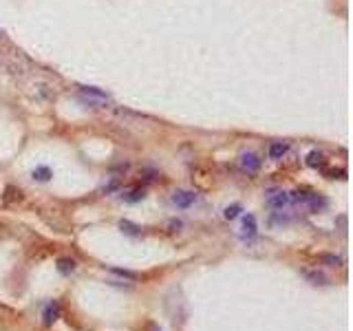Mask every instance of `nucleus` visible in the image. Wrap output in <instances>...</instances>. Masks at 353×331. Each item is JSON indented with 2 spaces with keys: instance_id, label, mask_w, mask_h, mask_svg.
Listing matches in <instances>:
<instances>
[{
  "instance_id": "f257e3e1",
  "label": "nucleus",
  "mask_w": 353,
  "mask_h": 331,
  "mask_svg": "<svg viewBox=\"0 0 353 331\" xmlns=\"http://www.w3.org/2000/svg\"><path fill=\"white\" fill-rule=\"evenodd\" d=\"M197 201V194L194 192H190V190H176V192L172 194V203L176 205V208H190Z\"/></svg>"
},
{
  "instance_id": "423d86ee",
  "label": "nucleus",
  "mask_w": 353,
  "mask_h": 331,
  "mask_svg": "<svg viewBox=\"0 0 353 331\" xmlns=\"http://www.w3.org/2000/svg\"><path fill=\"white\" fill-rule=\"evenodd\" d=\"M243 239H252L256 234V219L252 215H245L243 217Z\"/></svg>"
},
{
  "instance_id": "20e7f679",
  "label": "nucleus",
  "mask_w": 353,
  "mask_h": 331,
  "mask_svg": "<svg viewBox=\"0 0 353 331\" xmlns=\"http://www.w3.org/2000/svg\"><path fill=\"white\" fill-rule=\"evenodd\" d=\"M289 194L287 192H274V194H269L267 197V205L269 208H274V210H283L285 205H289Z\"/></svg>"
},
{
  "instance_id": "4468645a",
  "label": "nucleus",
  "mask_w": 353,
  "mask_h": 331,
  "mask_svg": "<svg viewBox=\"0 0 353 331\" xmlns=\"http://www.w3.org/2000/svg\"><path fill=\"white\" fill-rule=\"evenodd\" d=\"M120 227H122V230L126 232V234H130V237H137V234H139V227H137V225H132L130 221H122Z\"/></svg>"
},
{
  "instance_id": "7ed1b4c3",
  "label": "nucleus",
  "mask_w": 353,
  "mask_h": 331,
  "mask_svg": "<svg viewBox=\"0 0 353 331\" xmlns=\"http://www.w3.org/2000/svg\"><path fill=\"white\" fill-rule=\"evenodd\" d=\"M42 322H44V327H51L53 325V322L60 318V303H57V300H51V303L44 307V314H42Z\"/></svg>"
},
{
  "instance_id": "39448f33",
  "label": "nucleus",
  "mask_w": 353,
  "mask_h": 331,
  "mask_svg": "<svg viewBox=\"0 0 353 331\" xmlns=\"http://www.w3.org/2000/svg\"><path fill=\"white\" fill-rule=\"evenodd\" d=\"M287 152H289V144L287 142H274L269 146V159H274V161L283 159Z\"/></svg>"
},
{
  "instance_id": "f03ea898",
  "label": "nucleus",
  "mask_w": 353,
  "mask_h": 331,
  "mask_svg": "<svg viewBox=\"0 0 353 331\" xmlns=\"http://www.w3.org/2000/svg\"><path fill=\"white\" fill-rule=\"evenodd\" d=\"M241 168H243L245 172L254 174V172L261 170V159L256 157L254 152H243V154H241Z\"/></svg>"
},
{
  "instance_id": "0eeeda50",
  "label": "nucleus",
  "mask_w": 353,
  "mask_h": 331,
  "mask_svg": "<svg viewBox=\"0 0 353 331\" xmlns=\"http://www.w3.org/2000/svg\"><path fill=\"white\" fill-rule=\"evenodd\" d=\"M307 205H309V210L311 212H318V210H325L327 208V199L325 197H320V194H309L307 199Z\"/></svg>"
},
{
  "instance_id": "1a4fd4ad",
  "label": "nucleus",
  "mask_w": 353,
  "mask_h": 331,
  "mask_svg": "<svg viewBox=\"0 0 353 331\" xmlns=\"http://www.w3.org/2000/svg\"><path fill=\"white\" fill-rule=\"evenodd\" d=\"M144 197H146L144 188H135V190H130V192L122 194V199H124V201H126V203H137V201H142Z\"/></svg>"
},
{
  "instance_id": "f8f14e48",
  "label": "nucleus",
  "mask_w": 353,
  "mask_h": 331,
  "mask_svg": "<svg viewBox=\"0 0 353 331\" xmlns=\"http://www.w3.org/2000/svg\"><path fill=\"white\" fill-rule=\"evenodd\" d=\"M31 177L35 181H49L51 179V170L47 166H40V168H35V170L31 172Z\"/></svg>"
},
{
  "instance_id": "dca6fc26",
  "label": "nucleus",
  "mask_w": 353,
  "mask_h": 331,
  "mask_svg": "<svg viewBox=\"0 0 353 331\" xmlns=\"http://www.w3.org/2000/svg\"><path fill=\"white\" fill-rule=\"evenodd\" d=\"M113 274H117V276H122V278H130V281H135V274L132 271H126V269H113Z\"/></svg>"
},
{
  "instance_id": "f3484780",
  "label": "nucleus",
  "mask_w": 353,
  "mask_h": 331,
  "mask_svg": "<svg viewBox=\"0 0 353 331\" xmlns=\"http://www.w3.org/2000/svg\"><path fill=\"white\" fill-rule=\"evenodd\" d=\"M325 263H329L331 267H340L342 259H338V256H325Z\"/></svg>"
},
{
  "instance_id": "9b49d317",
  "label": "nucleus",
  "mask_w": 353,
  "mask_h": 331,
  "mask_svg": "<svg viewBox=\"0 0 353 331\" xmlns=\"http://www.w3.org/2000/svg\"><path fill=\"white\" fill-rule=\"evenodd\" d=\"M322 161H325V157H322V152H318V150H311L307 154V166L309 168H318V166H322Z\"/></svg>"
},
{
  "instance_id": "ddd939ff",
  "label": "nucleus",
  "mask_w": 353,
  "mask_h": 331,
  "mask_svg": "<svg viewBox=\"0 0 353 331\" xmlns=\"http://www.w3.org/2000/svg\"><path fill=\"white\" fill-rule=\"evenodd\" d=\"M239 215H241V205H239V203H234V205H227V208L223 210V217H225L227 221L237 219Z\"/></svg>"
},
{
  "instance_id": "2eb2a0df",
  "label": "nucleus",
  "mask_w": 353,
  "mask_h": 331,
  "mask_svg": "<svg viewBox=\"0 0 353 331\" xmlns=\"http://www.w3.org/2000/svg\"><path fill=\"white\" fill-rule=\"evenodd\" d=\"M303 274H305V276L309 278V281H313L316 285H318V283H325V281H327V278L322 276L320 271H303Z\"/></svg>"
},
{
  "instance_id": "9d476101",
  "label": "nucleus",
  "mask_w": 353,
  "mask_h": 331,
  "mask_svg": "<svg viewBox=\"0 0 353 331\" xmlns=\"http://www.w3.org/2000/svg\"><path fill=\"white\" fill-rule=\"evenodd\" d=\"M73 269H75V261H73V259H60V261H57V271H60V274L69 276Z\"/></svg>"
},
{
  "instance_id": "a211bd4d",
  "label": "nucleus",
  "mask_w": 353,
  "mask_h": 331,
  "mask_svg": "<svg viewBox=\"0 0 353 331\" xmlns=\"http://www.w3.org/2000/svg\"><path fill=\"white\" fill-rule=\"evenodd\" d=\"M117 188H120V183L113 181V183H108V186L104 188V192H113V190H117Z\"/></svg>"
},
{
  "instance_id": "6e6552de",
  "label": "nucleus",
  "mask_w": 353,
  "mask_h": 331,
  "mask_svg": "<svg viewBox=\"0 0 353 331\" xmlns=\"http://www.w3.org/2000/svg\"><path fill=\"white\" fill-rule=\"evenodd\" d=\"M82 98H93V100H97V102H106L108 95L104 91H100V88H95V86H84L82 88Z\"/></svg>"
},
{
  "instance_id": "6ab92c4d",
  "label": "nucleus",
  "mask_w": 353,
  "mask_h": 331,
  "mask_svg": "<svg viewBox=\"0 0 353 331\" xmlns=\"http://www.w3.org/2000/svg\"><path fill=\"white\" fill-rule=\"evenodd\" d=\"M152 331H161V329H154V327H152Z\"/></svg>"
}]
</instances>
